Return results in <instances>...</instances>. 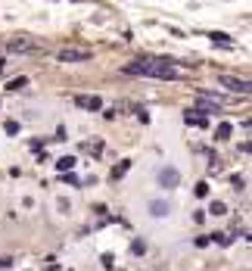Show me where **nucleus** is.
Returning <instances> with one entry per match:
<instances>
[{"label":"nucleus","instance_id":"1","mask_svg":"<svg viewBox=\"0 0 252 271\" xmlns=\"http://www.w3.org/2000/svg\"><path fill=\"white\" fill-rule=\"evenodd\" d=\"M121 72H128V75H150V78H168V81L181 78V72L172 66V59H153V56H140V59L128 62Z\"/></svg>","mask_w":252,"mask_h":271},{"label":"nucleus","instance_id":"2","mask_svg":"<svg viewBox=\"0 0 252 271\" xmlns=\"http://www.w3.org/2000/svg\"><path fill=\"white\" fill-rule=\"evenodd\" d=\"M56 59L59 62H88V59H94V53L91 50H78V47H66V50H59Z\"/></svg>","mask_w":252,"mask_h":271},{"label":"nucleus","instance_id":"3","mask_svg":"<svg viewBox=\"0 0 252 271\" xmlns=\"http://www.w3.org/2000/svg\"><path fill=\"white\" fill-rule=\"evenodd\" d=\"M178 184H181V172H178V169H172V165L159 169V187H165V190H175Z\"/></svg>","mask_w":252,"mask_h":271},{"label":"nucleus","instance_id":"4","mask_svg":"<svg viewBox=\"0 0 252 271\" xmlns=\"http://www.w3.org/2000/svg\"><path fill=\"white\" fill-rule=\"evenodd\" d=\"M13 53H28V50H37V44L31 41V37H13V41L7 44Z\"/></svg>","mask_w":252,"mask_h":271},{"label":"nucleus","instance_id":"5","mask_svg":"<svg viewBox=\"0 0 252 271\" xmlns=\"http://www.w3.org/2000/svg\"><path fill=\"white\" fill-rule=\"evenodd\" d=\"M218 85H224L227 91H234V94H249V81H240V78H218Z\"/></svg>","mask_w":252,"mask_h":271},{"label":"nucleus","instance_id":"6","mask_svg":"<svg viewBox=\"0 0 252 271\" xmlns=\"http://www.w3.org/2000/svg\"><path fill=\"white\" fill-rule=\"evenodd\" d=\"M75 106H84V109H100V106H103V100H100V97H88V94H78V97H75Z\"/></svg>","mask_w":252,"mask_h":271},{"label":"nucleus","instance_id":"7","mask_svg":"<svg viewBox=\"0 0 252 271\" xmlns=\"http://www.w3.org/2000/svg\"><path fill=\"white\" fill-rule=\"evenodd\" d=\"M150 212H153L156 218H162V215H168V212H172V206H168L165 200H156V203L150 206Z\"/></svg>","mask_w":252,"mask_h":271},{"label":"nucleus","instance_id":"8","mask_svg":"<svg viewBox=\"0 0 252 271\" xmlns=\"http://www.w3.org/2000/svg\"><path fill=\"white\" fill-rule=\"evenodd\" d=\"M25 85H28V78H25V75H19V78H13V81H10L7 88H10V91H22Z\"/></svg>","mask_w":252,"mask_h":271},{"label":"nucleus","instance_id":"9","mask_svg":"<svg viewBox=\"0 0 252 271\" xmlns=\"http://www.w3.org/2000/svg\"><path fill=\"white\" fill-rule=\"evenodd\" d=\"M56 165H59V172H72V169H75V159H72V156H62Z\"/></svg>","mask_w":252,"mask_h":271},{"label":"nucleus","instance_id":"10","mask_svg":"<svg viewBox=\"0 0 252 271\" xmlns=\"http://www.w3.org/2000/svg\"><path fill=\"white\" fill-rule=\"evenodd\" d=\"M128 165H131V162H128V159H124V162H121V165H115V172H112V178H115V181H118V178H121V175H124V172H128Z\"/></svg>","mask_w":252,"mask_h":271},{"label":"nucleus","instance_id":"11","mask_svg":"<svg viewBox=\"0 0 252 271\" xmlns=\"http://www.w3.org/2000/svg\"><path fill=\"white\" fill-rule=\"evenodd\" d=\"M208 212H212V215H224L227 209H224V203H212V206H208Z\"/></svg>","mask_w":252,"mask_h":271},{"label":"nucleus","instance_id":"12","mask_svg":"<svg viewBox=\"0 0 252 271\" xmlns=\"http://www.w3.org/2000/svg\"><path fill=\"white\" fill-rule=\"evenodd\" d=\"M187 122H190V125H205L202 115H193V112H187Z\"/></svg>","mask_w":252,"mask_h":271},{"label":"nucleus","instance_id":"13","mask_svg":"<svg viewBox=\"0 0 252 271\" xmlns=\"http://www.w3.org/2000/svg\"><path fill=\"white\" fill-rule=\"evenodd\" d=\"M224 137H230V125H218V140H224Z\"/></svg>","mask_w":252,"mask_h":271},{"label":"nucleus","instance_id":"14","mask_svg":"<svg viewBox=\"0 0 252 271\" xmlns=\"http://www.w3.org/2000/svg\"><path fill=\"white\" fill-rule=\"evenodd\" d=\"M131 249H134V256H140V253H146V246H143L140 240H134V246H131Z\"/></svg>","mask_w":252,"mask_h":271},{"label":"nucleus","instance_id":"15","mask_svg":"<svg viewBox=\"0 0 252 271\" xmlns=\"http://www.w3.org/2000/svg\"><path fill=\"white\" fill-rule=\"evenodd\" d=\"M0 268H10V259H0Z\"/></svg>","mask_w":252,"mask_h":271},{"label":"nucleus","instance_id":"16","mask_svg":"<svg viewBox=\"0 0 252 271\" xmlns=\"http://www.w3.org/2000/svg\"><path fill=\"white\" fill-rule=\"evenodd\" d=\"M0 72H4V59H0Z\"/></svg>","mask_w":252,"mask_h":271}]
</instances>
